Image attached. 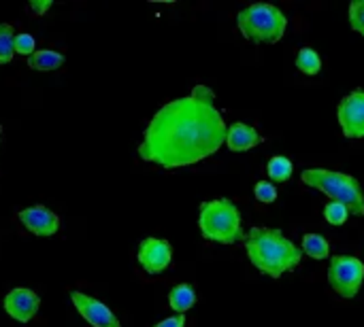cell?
<instances>
[{
	"instance_id": "cell-1",
	"label": "cell",
	"mask_w": 364,
	"mask_h": 327,
	"mask_svg": "<svg viewBox=\"0 0 364 327\" xmlns=\"http://www.w3.org/2000/svg\"><path fill=\"white\" fill-rule=\"evenodd\" d=\"M226 132L213 89L196 85L190 96L166 102L154 115L139 145V157L168 170L192 166L218 153Z\"/></svg>"
},
{
	"instance_id": "cell-2",
	"label": "cell",
	"mask_w": 364,
	"mask_h": 327,
	"mask_svg": "<svg viewBox=\"0 0 364 327\" xmlns=\"http://www.w3.org/2000/svg\"><path fill=\"white\" fill-rule=\"evenodd\" d=\"M245 249L254 268L271 279L299 268L303 260V251L282 230L273 228H252L245 236Z\"/></svg>"
},
{
	"instance_id": "cell-3",
	"label": "cell",
	"mask_w": 364,
	"mask_h": 327,
	"mask_svg": "<svg viewBox=\"0 0 364 327\" xmlns=\"http://www.w3.org/2000/svg\"><path fill=\"white\" fill-rule=\"evenodd\" d=\"M301 181L331 198V202L343 204L350 215L363 217L364 215V192L360 181L352 174H343L337 170L326 168H309L303 170Z\"/></svg>"
},
{
	"instance_id": "cell-4",
	"label": "cell",
	"mask_w": 364,
	"mask_h": 327,
	"mask_svg": "<svg viewBox=\"0 0 364 327\" xmlns=\"http://www.w3.org/2000/svg\"><path fill=\"white\" fill-rule=\"evenodd\" d=\"M198 228L207 240L220 243V245H235L245 238V232L241 226V213L237 204L228 198L205 202L200 206Z\"/></svg>"
},
{
	"instance_id": "cell-5",
	"label": "cell",
	"mask_w": 364,
	"mask_h": 327,
	"mask_svg": "<svg viewBox=\"0 0 364 327\" xmlns=\"http://www.w3.org/2000/svg\"><path fill=\"white\" fill-rule=\"evenodd\" d=\"M237 26L247 40L256 45H275L286 34L288 17L277 6L258 2L239 11Z\"/></svg>"
},
{
	"instance_id": "cell-6",
	"label": "cell",
	"mask_w": 364,
	"mask_h": 327,
	"mask_svg": "<svg viewBox=\"0 0 364 327\" xmlns=\"http://www.w3.org/2000/svg\"><path fill=\"white\" fill-rule=\"evenodd\" d=\"M364 281V264L358 257L335 255L328 264V283L346 300L358 296Z\"/></svg>"
},
{
	"instance_id": "cell-7",
	"label": "cell",
	"mask_w": 364,
	"mask_h": 327,
	"mask_svg": "<svg viewBox=\"0 0 364 327\" xmlns=\"http://www.w3.org/2000/svg\"><path fill=\"white\" fill-rule=\"evenodd\" d=\"M339 126L348 138H364V92L348 94L337 109Z\"/></svg>"
},
{
	"instance_id": "cell-8",
	"label": "cell",
	"mask_w": 364,
	"mask_h": 327,
	"mask_svg": "<svg viewBox=\"0 0 364 327\" xmlns=\"http://www.w3.org/2000/svg\"><path fill=\"white\" fill-rule=\"evenodd\" d=\"M139 264L147 275L164 272L173 262V247L162 238H145L139 245Z\"/></svg>"
},
{
	"instance_id": "cell-9",
	"label": "cell",
	"mask_w": 364,
	"mask_h": 327,
	"mask_svg": "<svg viewBox=\"0 0 364 327\" xmlns=\"http://www.w3.org/2000/svg\"><path fill=\"white\" fill-rule=\"evenodd\" d=\"M70 300L77 309V313L92 327H122L119 319L113 315V311L102 304L100 300L85 296L81 292H70Z\"/></svg>"
},
{
	"instance_id": "cell-10",
	"label": "cell",
	"mask_w": 364,
	"mask_h": 327,
	"mask_svg": "<svg viewBox=\"0 0 364 327\" xmlns=\"http://www.w3.org/2000/svg\"><path fill=\"white\" fill-rule=\"evenodd\" d=\"M41 306V298L28 289V287H17L11 289L4 298V311L11 319L19 321V323H28Z\"/></svg>"
},
{
	"instance_id": "cell-11",
	"label": "cell",
	"mask_w": 364,
	"mask_h": 327,
	"mask_svg": "<svg viewBox=\"0 0 364 327\" xmlns=\"http://www.w3.org/2000/svg\"><path fill=\"white\" fill-rule=\"evenodd\" d=\"M19 221L34 236H53L60 230V217L45 206H30L19 211Z\"/></svg>"
},
{
	"instance_id": "cell-12",
	"label": "cell",
	"mask_w": 364,
	"mask_h": 327,
	"mask_svg": "<svg viewBox=\"0 0 364 327\" xmlns=\"http://www.w3.org/2000/svg\"><path fill=\"white\" fill-rule=\"evenodd\" d=\"M262 143V136L258 134V130L254 126H247V123H232L226 132V145L230 151H250L254 147H258Z\"/></svg>"
},
{
	"instance_id": "cell-13",
	"label": "cell",
	"mask_w": 364,
	"mask_h": 327,
	"mask_svg": "<svg viewBox=\"0 0 364 327\" xmlns=\"http://www.w3.org/2000/svg\"><path fill=\"white\" fill-rule=\"evenodd\" d=\"M168 304L177 315L188 313L194 304H196V292L190 283H179L171 289L168 294Z\"/></svg>"
},
{
	"instance_id": "cell-14",
	"label": "cell",
	"mask_w": 364,
	"mask_h": 327,
	"mask_svg": "<svg viewBox=\"0 0 364 327\" xmlns=\"http://www.w3.org/2000/svg\"><path fill=\"white\" fill-rule=\"evenodd\" d=\"M62 64H64V55L60 51H53V49H38L28 57V66L32 70H38V72L58 70Z\"/></svg>"
},
{
	"instance_id": "cell-15",
	"label": "cell",
	"mask_w": 364,
	"mask_h": 327,
	"mask_svg": "<svg viewBox=\"0 0 364 327\" xmlns=\"http://www.w3.org/2000/svg\"><path fill=\"white\" fill-rule=\"evenodd\" d=\"M303 253L309 255L311 260H328L331 257V245L324 236L320 234H305L303 236Z\"/></svg>"
},
{
	"instance_id": "cell-16",
	"label": "cell",
	"mask_w": 364,
	"mask_h": 327,
	"mask_svg": "<svg viewBox=\"0 0 364 327\" xmlns=\"http://www.w3.org/2000/svg\"><path fill=\"white\" fill-rule=\"evenodd\" d=\"M296 68H299L303 74H309V77L318 74V72L322 70V60H320L318 51H316V49H311V47H303V49H299V55H296Z\"/></svg>"
},
{
	"instance_id": "cell-17",
	"label": "cell",
	"mask_w": 364,
	"mask_h": 327,
	"mask_svg": "<svg viewBox=\"0 0 364 327\" xmlns=\"http://www.w3.org/2000/svg\"><path fill=\"white\" fill-rule=\"evenodd\" d=\"M267 172H269V177H271L275 183H286V181L292 177L294 166H292V162H290L288 157H284V155H275V157H271V160H269V164H267Z\"/></svg>"
},
{
	"instance_id": "cell-18",
	"label": "cell",
	"mask_w": 364,
	"mask_h": 327,
	"mask_svg": "<svg viewBox=\"0 0 364 327\" xmlns=\"http://www.w3.org/2000/svg\"><path fill=\"white\" fill-rule=\"evenodd\" d=\"M15 55V30L0 21V64H9Z\"/></svg>"
},
{
	"instance_id": "cell-19",
	"label": "cell",
	"mask_w": 364,
	"mask_h": 327,
	"mask_svg": "<svg viewBox=\"0 0 364 327\" xmlns=\"http://www.w3.org/2000/svg\"><path fill=\"white\" fill-rule=\"evenodd\" d=\"M348 217H350V211L343 204H339V202H328L326 209H324V219L331 226H337L339 228V226H343L348 221Z\"/></svg>"
},
{
	"instance_id": "cell-20",
	"label": "cell",
	"mask_w": 364,
	"mask_h": 327,
	"mask_svg": "<svg viewBox=\"0 0 364 327\" xmlns=\"http://www.w3.org/2000/svg\"><path fill=\"white\" fill-rule=\"evenodd\" d=\"M350 26L354 32H358L360 36H364V0H356L350 4Z\"/></svg>"
},
{
	"instance_id": "cell-21",
	"label": "cell",
	"mask_w": 364,
	"mask_h": 327,
	"mask_svg": "<svg viewBox=\"0 0 364 327\" xmlns=\"http://www.w3.org/2000/svg\"><path fill=\"white\" fill-rule=\"evenodd\" d=\"M254 196H256L258 202L271 204V202L277 200V187L273 183H269V181H258L256 187H254Z\"/></svg>"
},
{
	"instance_id": "cell-22",
	"label": "cell",
	"mask_w": 364,
	"mask_h": 327,
	"mask_svg": "<svg viewBox=\"0 0 364 327\" xmlns=\"http://www.w3.org/2000/svg\"><path fill=\"white\" fill-rule=\"evenodd\" d=\"M34 47H36V40H34V36H32V34H28V32L15 34V53L30 57V55L36 51Z\"/></svg>"
},
{
	"instance_id": "cell-23",
	"label": "cell",
	"mask_w": 364,
	"mask_h": 327,
	"mask_svg": "<svg viewBox=\"0 0 364 327\" xmlns=\"http://www.w3.org/2000/svg\"><path fill=\"white\" fill-rule=\"evenodd\" d=\"M51 9V0H30L28 2V11H32L34 15H43Z\"/></svg>"
},
{
	"instance_id": "cell-24",
	"label": "cell",
	"mask_w": 364,
	"mask_h": 327,
	"mask_svg": "<svg viewBox=\"0 0 364 327\" xmlns=\"http://www.w3.org/2000/svg\"><path fill=\"white\" fill-rule=\"evenodd\" d=\"M154 327H186V317L183 315H177V317H168L164 321H160L158 326Z\"/></svg>"
},
{
	"instance_id": "cell-25",
	"label": "cell",
	"mask_w": 364,
	"mask_h": 327,
	"mask_svg": "<svg viewBox=\"0 0 364 327\" xmlns=\"http://www.w3.org/2000/svg\"><path fill=\"white\" fill-rule=\"evenodd\" d=\"M2 134H4V130H2V126H0V145H2Z\"/></svg>"
}]
</instances>
